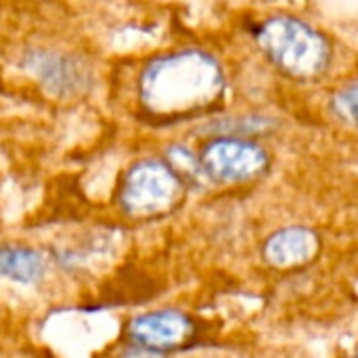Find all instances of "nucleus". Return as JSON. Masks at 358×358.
Returning a JSON list of instances; mask_svg holds the SVG:
<instances>
[{
  "label": "nucleus",
  "mask_w": 358,
  "mask_h": 358,
  "mask_svg": "<svg viewBox=\"0 0 358 358\" xmlns=\"http://www.w3.org/2000/svg\"><path fill=\"white\" fill-rule=\"evenodd\" d=\"M141 107L162 120H182L208 111L224 92V76L203 50H174L149 61L138 76Z\"/></svg>",
  "instance_id": "obj_1"
},
{
  "label": "nucleus",
  "mask_w": 358,
  "mask_h": 358,
  "mask_svg": "<svg viewBox=\"0 0 358 358\" xmlns=\"http://www.w3.org/2000/svg\"><path fill=\"white\" fill-rule=\"evenodd\" d=\"M258 44L287 76L313 80L329 63V44L310 25L296 17L275 15L258 29Z\"/></svg>",
  "instance_id": "obj_2"
},
{
  "label": "nucleus",
  "mask_w": 358,
  "mask_h": 358,
  "mask_svg": "<svg viewBox=\"0 0 358 358\" xmlns=\"http://www.w3.org/2000/svg\"><path fill=\"white\" fill-rule=\"evenodd\" d=\"M185 182L162 159L134 162L117 189V201L130 216H155L170 210L182 195Z\"/></svg>",
  "instance_id": "obj_3"
},
{
  "label": "nucleus",
  "mask_w": 358,
  "mask_h": 358,
  "mask_svg": "<svg viewBox=\"0 0 358 358\" xmlns=\"http://www.w3.org/2000/svg\"><path fill=\"white\" fill-rule=\"evenodd\" d=\"M23 67L52 96L69 99L90 86V67L82 57L57 48H31L23 55Z\"/></svg>",
  "instance_id": "obj_4"
},
{
  "label": "nucleus",
  "mask_w": 358,
  "mask_h": 358,
  "mask_svg": "<svg viewBox=\"0 0 358 358\" xmlns=\"http://www.w3.org/2000/svg\"><path fill=\"white\" fill-rule=\"evenodd\" d=\"M203 174L216 182H243L266 170L268 157L262 147L243 138H214L199 155Z\"/></svg>",
  "instance_id": "obj_5"
},
{
  "label": "nucleus",
  "mask_w": 358,
  "mask_h": 358,
  "mask_svg": "<svg viewBox=\"0 0 358 358\" xmlns=\"http://www.w3.org/2000/svg\"><path fill=\"white\" fill-rule=\"evenodd\" d=\"M128 334L136 346L151 352H164L191 338L193 321L180 310H155L136 317L130 323Z\"/></svg>",
  "instance_id": "obj_6"
},
{
  "label": "nucleus",
  "mask_w": 358,
  "mask_h": 358,
  "mask_svg": "<svg viewBox=\"0 0 358 358\" xmlns=\"http://www.w3.org/2000/svg\"><path fill=\"white\" fill-rule=\"evenodd\" d=\"M319 250V239L310 229L289 227L268 237L264 243V260L277 268H289L306 264L315 258Z\"/></svg>",
  "instance_id": "obj_7"
},
{
  "label": "nucleus",
  "mask_w": 358,
  "mask_h": 358,
  "mask_svg": "<svg viewBox=\"0 0 358 358\" xmlns=\"http://www.w3.org/2000/svg\"><path fill=\"white\" fill-rule=\"evenodd\" d=\"M46 275V258L23 245H0V277L19 285H38Z\"/></svg>",
  "instance_id": "obj_8"
},
{
  "label": "nucleus",
  "mask_w": 358,
  "mask_h": 358,
  "mask_svg": "<svg viewBox=\"0 0 358 358\" xmlns=\"http://www.w3.org/2000/svg\"><path fill=\"white\" fill-rule=\"evenodd\" d=\"M166 162L180 176L182 182H185V178H197L199 174H203L199 157H193V153L187 147H180V145L170 147L166 153Z\"/></svg>",
  "instance_id": "obj_9"
},
{
  "label": "nucleus",
  "mask_w": 358,
  "mask_h": 358,
  "mask_svg": "<svg viewBox=\"0 0 358 358\" xmlns=\"http://www.w3.org/2000/svg\"><path fill=\"white\" fill-rule=\"evenodd\" d=\"M334 111L348 124L358 126V84L340 90L334 96Z\"/></svg>",
  "instance_id": "obj_10"
}]
</instances>
